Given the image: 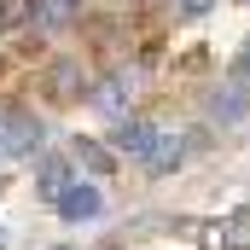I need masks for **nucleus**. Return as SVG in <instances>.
Instances as JSON below:
<instances>
[{
	"instance_id": "1",
	"label": "nucleus",
	"mask_w": 250,
	"mask_h": 250,
	"mask_svg": "<svg viewBox=\"0 0 250 250\" xmlns=\"http://www.w3.org/2000/svg\"><path fill=\"white\" fill-rule=\"evenodd\" d=\"M157 134H163L157 123H140V117H128V123H117V134H111V146H117L123 157H140V163H146V151L157 146Z\"/></svg>"
},
{
	"instance_id": "2",
	"label": "nucleus",
	"mask_w": 250,
	"mask_h": 250,
	"mask_svg": "<svg viewBox=\"0 0 250 250\" xmlns=\"http://www.w3.org/2000/svg\"><path fill=\"white\" fill-rule=\"evenodd\" d=\"M245 111H250V93H245V87H221V93H209V99H204V117H209V123H221V128H233Z\"/></svg>"
},
{
	"instance_id": "3",
	"label": "nucleus",
	"mask_w": 250,
	"mask_h": 250,
	"mask_svg": "<svg viewBox=\"0 0 250 250\" xmlns=\"http://www.w3.org/2000/svg\"><path fill=\"white\" fill-rule=\"evenodd\" d=\"M53 204H59V215H64V221H93L105 198H99L93 187H64L59 198H53Z\"/></svg>"
},
{
	"instance_id": "4",
	"label": "nucleus",
	"mask_w": 250,
	"mask_h": 250,
	"mask_svg": "<svg viewBox=\"0 0 250 250\" xmlns=\"http://www.w3.org/2000/svg\"><path fill=\"white\" fill-rule=\"evenodd\" d=\"M117 157H123L117 146H99V140H76V163H82L87 175H99V181L117 169Z\"/></svg>"
},
{
	"instance_id": "5",
	"label": "nucleus",
	"mask_w": 250,
	"mask_h": 250,
	"mask_svg": "<svg viewBox=\"0 0 250 250\" xmlns=\"http://www.w3.org/2000/svg\"><path fill=\"white\" fill-rule=\"evenodd\" d=\"M181 157H187V140H181V134H157V146L146 151V169H151V175H169Z\"/></svg>"
},
{
	"instance_id": "6",
	"label": "nucleus",
	"mask_w": 250,
	"mask_h": 250,
	"mask_svg": "<svg viewBox=\"0 0 250 250\" xmlns=\"http://www.w3.org/2000/svg\"><path fill=\"white\" fill-rule=\"evenodd\" d=\"M35 175H41V192H47V198H59V192L70 187V169H64L59 157H41V169H35Z\"/></svg>"
},
{
	"instance_id": "7",
	"label": "nucleus",
	"mask_w": 250,
	"mask_h": 250,
	"mask_svg": "<svg viewBox=\"0 0 250 250\" xmlns=\"http://www.w3.org/2000/svg\"><path fill=\"white\" fill-rule=\"evenodd\" d=\"M93 99H99L105 111H123V76H111V82H105V87H99Z\"/></svg>"
},
{
	"instance_id": "8",
	"label": "nucleus",
	"mask_w": 250,
	"mask_h": 250,
	"mask_svg": "<svg viewBox=\"0 0 250 250\" xmlns=\"http://www.w3.org/2000/svg\"><path fill=\"white\" fill-rule=\"evenodd\" d=\"M233 82H250V47L239 53V59H233Z\"/></svg>"
},
{
	"instance_id": "9",
	"label": "nucleus",
	"mask_w": 250,
	"mask_h": 250,
	"mask_svg": "<svg viewBox=\"0 0 250 250\" xmlns=\"http://www.w3.org/2000/svg\"><path fill=\"white\" fill-rule=\"evenodd\" d=\"M204 6H209V0H181V12H187V18H198Z\"/></svg>"
},
{
	"instance_id": "10",
	"label": "nucleus",
	"mask_w": 250,
	"mask_h": 250,
	"mask_svg": "<svg viewBox=\"0 0 250 250\" xmlns=\"http://www.w3.org/2000/svg\"><path fill=\"white\" fill-rule=\"evenodd\" d=\"M0 245H6V239H0Z\"/></svg>"
}]
</instances>
